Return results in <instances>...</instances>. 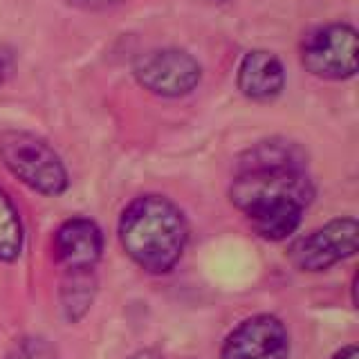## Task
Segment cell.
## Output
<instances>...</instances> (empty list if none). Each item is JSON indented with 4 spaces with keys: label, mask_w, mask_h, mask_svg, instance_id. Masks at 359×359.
<instances>
[{
    "label": "cell",
    "mask_w": 359,
    "mask_h": 359,
    "mask_svg": "<svg viewBox=\"0 0 359 359\" xmlns=\"http://www.w3.org/2000/svg\"><path fill=\"white\" fill-rule=\"evenodd\" d=\"M314 198L306 157L294 144L265 142L247 153L231 184V202L267 241H283Z\"/></svg>",
    "instance_id": "cell-1"
},
{
    "label": "cell",
    "mask_w": 359,
    "mask_h": 359,
    "mask_svg": "<svg viewBox=\"0 0 359 359\" xmlns=\"http://www.w3.org/2000/svg\"><path fill=\"white\" fill-rule=\"evenodd\" d=\"M189 227L175 202L162 196H142L123 209L119 241L126 254L151 274H166L182 258Z\"/></svg>",
    "instance_id": "cell-2"
},
{
    "label": "cell",
    "mask_w": 359,
    "mask_h": 359,
    "mask_svg": "<svg viewBox=\"0 0 359 359\" xmlns=\"http://www.w3.org/2000/svg\"><path fill=\"white\" fill-rule=\"evenodd\" d=\"M0 160L22 184L43 196H61L67 189V171L52 146L25 130L0 135Z\"/></svg>",
    "instance_id": "cell-3"
},
{
    "label": "cell",
    "mask_w": 359,
    "mask_h": 359,
    "mask_svg": "<svg viewBox=\"0 0 359 359\" xmlns=\"http://www.w3.org/2000/svg\"><path fill=\"white\" fill-rule=\"evenodd\" d=\"M306 70L323 79H348L357 72V32L346 22H334L310 32L301 48Z\"/></svg>",
    "instance_id": "cell-4"
},
{
    "label": "cell",
    "mask_w": 359,
    "mask_h": 359,
    "mask_svg": "<svg viewBox=\"0 0 359 359\" xmlns=\"http://www.w3.org/2000/svg\"><path fill=\"white\" fill-rule=\"evenodd\" d=\"M200 65L194 56L175 48L146 52L135 61L137 81L162 97L189 95L200 83Z\"/></svg>",
    "instance_id": "cell-5"
},
{
    "label": "cell",
    "mask_w": 359,
    "mask_h": 359,
    "mask_svg": "<svg viewBox=\"0 0 359 359\" xmlns=\"http://www.w3.org/2000/svg\"><path fill=\"white\" fill-rule=\"evenodd\" d=\"M359 243V224L355 218H337L325 227L297 241L290 258L303 272H321L353 256Z\"/></svg>",
    "instance_id": "cell-6"
},
{
    "label": "cell",
    "mask_w": 359,
    "mask_h": 359,
    "mask_svg": "<svg viewBox=\"0 0 359 359\" xmlns=\"http://www.w3.org/2000/svg\"><path fill=\"white\" fill-rule=\"evenodd\" d=\"M287 330L272 314L245 319L222 346V359H287Z\"/></svg>",
    "instance_id": "cell-7"
},
{
    "label": "cell",
    "mask_w": 359,
    "mask_h": 359,
    "mask_svg": "<svg viewBox=\"0 0 359 359\" xmlns=\"http://www.w3.org/2000/svg\"><path fill=\"white\" fill-rule=\"evenodd\" d=\"M54 252L67 272L93 269L104 252V236L97 222L88 218H70L54 236Z\"/></svg>",
    "instance_id": "cell-8"
},
{
    "label": "cell",
    "mask_w": 359,
    "mask_h": 359,
    "mask_svg": "<svg viewBox=\"0 0 359 359\" xmlns=\"http://www.w3.org/2000/svg\"><path fill=\"white\" fill-rule=\"evenodd\" d=\"M285 86L283 65L274 54L254 50L245 54L238 67V88L245 97L254 101H269L280 95Z\"/></svg>",
    "instance_id": "cell-9"
},
{
    "label": "cell",
    "mask_w": 359,
    "mask_h": 359,
    "mask_svg": "<svg viewBox=\"0 0 359 359\" xmlns=\"http://www.w3.org/2000/svg\"><path fill=\"white\" fill-rule=\"evenodd\" d=\"M22 241L25 233H22L18 209L5 194V189H0V261H16L22 252Z\"/></svg>",
    "instance_id": "cell-10"
},
{
    "label": "cell",
    "mask_w": 359,
    "mask_h": 359,
    "mask_svg": "<svg viewBox=\"0 0 359 359\" xmlns=\"http://www.w3.org/2000/svg\"><path fill=\"white\" fill-rule=\"evenodd\" d=\"M93 294H95V280L90 276V269L70 272V278L65 280L61 290V303L65 317L70 321L81 319L88 312L90 303H93Z\"/></svg>",
    "instance_id": "cell-11"
},
{
    "label": "cell",
    "mask_w": 359,
    "mask_h": 359,
    "mask_svg": "<svg viewBox=\"0 0 359 359\" xmlns=\"http://www.w3.org/2000/svg\"><path fill=\"white\" fill-rule=\"evenodd\" d=\"M5 359H59V353L45 337H25L11 346Z\"/></svg>",
    "instance_id": "cell-12"
},
{
    "label": "cell",
    "mask_w": 359,
    "mask_h": 359,
    "mask_svg": "<svg viewBox=\"0 0 359 359\" xmlns=\"http://www.w3.org/2000/svg\"><path fill=\"white\" fill-rule=\"evenodd\" d=\"M14 65H16V56L9 48L0 45V86H3L7 79L14 72Z\"/></svg>",
    "instance_id": "cell-13"
},
{
    "label": "cell",
    "mask_w": 359,
    "mask_h": 359,
    "mask_svg": "<svg viewBox=\"0 0 359 359\" xmlns=\"http://www.w3.org/2000/svg\"><path fill=\"white\" fill-rule=\"evenodd\" d=\"M359 353H357V346H346L341 353H337L334 359H357Z\"/></svg>",
    "instance_id": "cell-14"
},
{
    "label": "cell",
    "mask_w": 359,
    "mask_h": 359,
    "mask_svg": "<svg viewBox=\"0 0 359 359\" xmlns=\"http://www.w3.org/2000/svg\"><path fill=\"white\" fill-rule=\"evenodd\" d=\"M130 359H164L160 353H155V351H140V353H135Z\"/></svg>",
    "instance_id": "cell-15"
}]
</instances>
